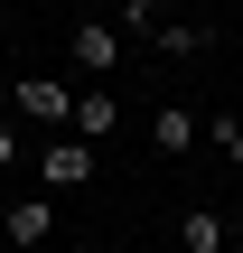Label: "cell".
Here are the masks:
<instances>
[{"label":"cell","instance_id":"obj_7","mask_svg":"<svg viewBox=\"0 0 243 253\" xmlns=\"http://www.w3.org/2000/svg\"><path fill=\"white\" fill-rule=\"evenodd\" d=\"M178 253H234V225H225L215 207H187V216H178Z\"/></svg>","mask_w":243,"mask_h":253},{"label":"cell","instance_id":"obj_1","mask_svg":"<svg viewBox=\"0 0 243 253\" xmlns=\"http://www.w3.org/2000/svg\"><path fill=\"white\" fill-rule=\"evenodd\" d=\"M19 122H37V131H66L75 122V84L66 75H19V103H9Z\"/></svg>","mask_w":243,"mask_h":253},{"label":"cell","instance_id":"obj_3","mask_svg":"<svg viewBox=\"0 0 243 253\" xmlns=\"http://www.w3.org/2000/svg\"><path fill=\"white\" fill-rule=\"evenodd\" d=\"M47 235H56V197H47V188H28V197L0 207V244H9V253H37Z\"/></svg>","mask_w":243,"mask_h":253},{"label":"cell","instance_id":"obj_6","mask_svg":"<svg viewBox=\"0 0 243 253\" xmlns=\"http://www.w3.org/2000/svg\"><path fill=\"white\" fill-rule=\"evenodd\" d=\"M112 131H122L112 84H84V94H75V141H112Z\"/></svg>","mask_w":243,"mask_h":253},{"label":"cell","instance_id":"obj_9","mask_svg":"<svg viewBox=\"0 0 243 253\" xmlns=\"http://www.w3.org/2000/svg\"><path fill=\"white\" fill-rule=\"evenodd\" d=\"M103 19H112V28H122V38H159V9H150V0H112V9H103Z\"/></svg>","mask_w":243,"mask_h":253},{"label":"cell","instance_id":"obj_11","mask_svg":"<svg viewBox=\"0 0 243 253\" xmlns=\"http://www.w3.org/2000/svg\"><path fill=\"white\" fill-rule=\"evenodd\" d=\"M19 150H28V141H19V122L0 113V169H19Z\"/></svg>","mask_w":243,"mask_h":253},{"label":"cell","instance_id":"obj_8","mask_svg":"<svg viewBox=\"0 0 243 253\" xmlns=\"http://www.w3.org/2000/svg\"><path fill=\"white\" fill-rule=\"evenodd\" d=\"M150 47H159V56H178V66H187V56H206V47H215V38H206V28H197V19H159V38H150Z\"/></svg>","mask_w":243,"mask_h":253},{"label":"cell","instance_id":"obj_4","mask_svg":"<svg viewBox=\"0 0 243 253\" xmlns=\"http://www.w3.org/2000/svg\"><path fill=\"white\" fill-rule=\"evenodd\" d=\"M122 47H131V38H122L112 19H84V28H75V75H112Z\"/></svg>","mask_w":243,"mask_h":253},{"label":"cell","instance_id":"obj_12","mask_svg":"<svg viewBox=\"0 0 243 253\" xmlns=\"http://www.w3.org/2000/svg\"><path fill=\"white\" fill-rule=\"evenodd\" d=\"M9 103H19V75H0V113H9Z\"/></svg>","mask_w":243,"mask_h":253},{"label":"cell","instance_id":"obj_10","mask_svg":"<svg viewBox=\"0 0 243 253\" xmlns=\"http://www.w3.org/2000/svg\"><path fill=\"white\" fill-rule=\"evenodd\" d=\"M206 150H215L225 169H243V122H234V113H215V122H206Z\"/></svg>","mask_w":243,"mask_h":253},{"label":"cell","instance_id":"obj_5","mask_svg":"<svg viewBox=\"0 0 243 253\" xmlns=\"http://www.w3.org/2000/svg\"><path fill=\"white\" fill-rule=\"evenodd\" d=\"M197 141H206V122H197L187 103H159V113H150V150H159V160H187Z\"/></svg>","mask_w":243,"mask_h":253},{"label":"cell","instance_id":"obj_2","mask_svg":"<svg viewBox=\"0 0 243 253\" xmlns=\"http://www.w3.org/2000/svg\"><path fill=\"white\" fill-rule=\"evenodd\" d=\"M84 178H94V141L47 131V141H37V188H47V197H66V188H84Z\"/></svg>","mask_w":243,"mask_h":253}]
</instances>
